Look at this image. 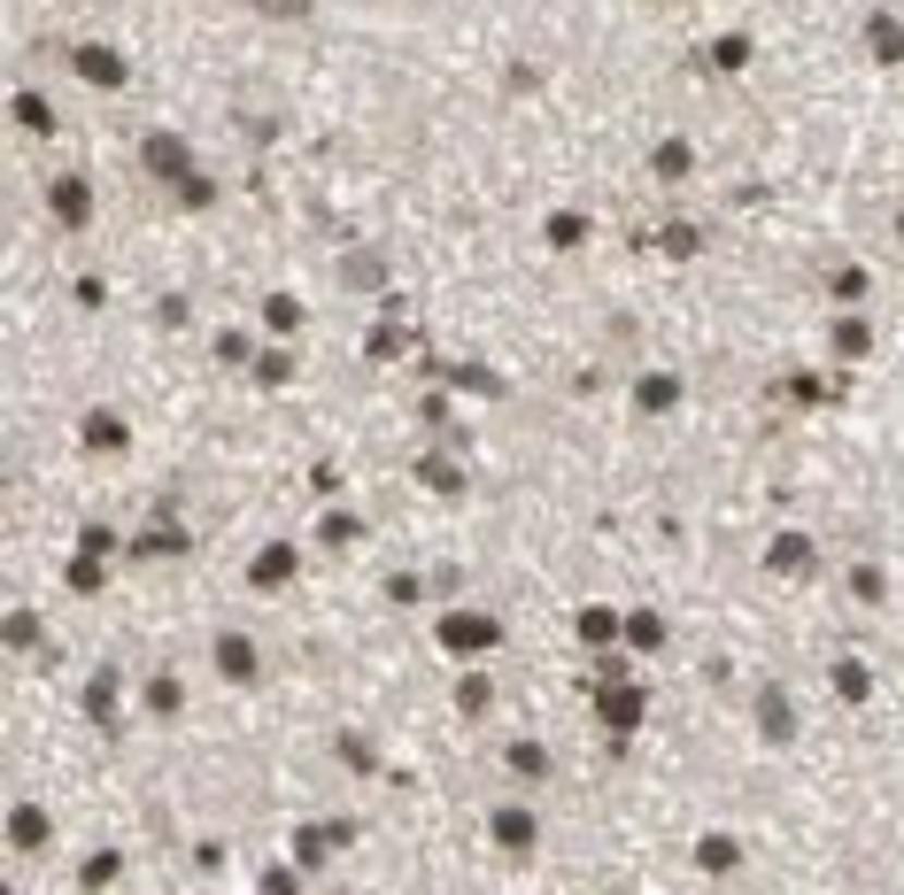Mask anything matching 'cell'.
<instances>
[{
	"label": "cell",
	"instance_id": "6da1fadb",
	"mask_svg": "<svg viewBox=\"0 0 904 895\" xmlns=\"http://www.w3.org/2000/svg\"><path fill=\"white\" fill-rule=\"evenodd\" d=\"M496 834H503L511 849H526V842H534V826H526V811H503V819H496Z\"/></svg>",
	"mask_w": 904,
	"mask_h": 895
}]
</instances>
